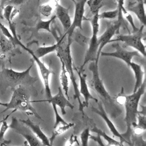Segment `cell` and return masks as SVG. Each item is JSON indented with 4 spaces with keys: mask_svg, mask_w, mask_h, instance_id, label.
<instances>
[{
    "mask_svg": "<svg viewBox=\"0 0 146 146\" xmlns=\"http://www.w3.org/2000/svg\"><path fill=\"white\" fill-rule=\"evenodd\" d=\"M112 47L115 48V51L111 52H101L100 55L111 56L118 58L124 61L128 66H129L130 63L132 62V59L134 56H140L139 52L137 50L128 51L121 47L118 43L112 44Z\"/></svg>",
    "mask_w": 146,
    "mask_h": 146,
    "instance_id": "obj_11",
    "label": "cell"
},
{
    "mask_svg": "<svg viewBox=\"0 0 146 146\" xmlns=\"http://www.w3.org/2000/svg\"><path fill=\"white\" fill-rule=\"evenodd\" d=\"M56 1H58V2H59V0H56ZM71 1H72V2H74V3H75V0H71Z\"/></svg>",
    "mask_w": 146,
    "mask_h": 146,
    "instance_id": "obj_40",
    "label": "cell"
},
{
    "mask_svg": "<svg viewBox=\"0 0 146 146\" xmlns=\"http://www.w3.org/2000/svg\"><path fill=\"white\" fill-rule=\"evenodd\" d=\"M56 2V0H51L50 2L40 5L39 7V11L41 15L44 17L50 16L54 10L55 4Z\"/></svg>",
    "mask_w": 146,
    "mask_h": 146,
    "instance_id": "obj_22",
    "label": "cell"
},
{
    "mask_svg": "<svg viewBox=\"0 0 146 146\" xmlns=\"http://www.w3.org/2000/svg\"><path fill=\"white\" fill-rule=\"evenodd\" d=\"M10 128L14 130L17 133L22 135L26 140V141L29 143L30 145L35 146L42 145L38 139L32 133L27 126H23L18 123V120L15 117H13L11 124L9 125Z\"/></svg>",
    "mask_w": 146,
    "mask_h": 146,
    "instance_id": "obj_12",
    "label": "cell"
},
{
    "mask_svg": "<svg viewBox=\"0 0 146 146\" xmlns=\"http://www.w3.org/2000/svg\"><path fill=\"white\" fill-rule=\"evenodd\" d=\"M74 126V123H67L66 124H64V125L62 124V126H59L58 128H56L55 129V131L53 132L51 137L50 138H49L51 145L52 143L54 141V140L55 139V138L56 136L63 133L64 132H66L67 130H68L71 128L73 127Z\"/></svg>",
    "mask_w": 146,
    "mask_h": 146,
    "instance_id": "obj_26",
    "label": "cell"
},
{
    "mask_svg": "<svg viewBox=\"0 0 146 146\" xmlns=\"http://www.w3.org/2000/svg\"><path fill=\"white\" fill-rule=\"evenodd\" d=\"M145 0H141L133 2H129L125 6L127 10L135 14L140 23L144 26H145Z\"/></svg>",
    "mask_w": 146,
    "mask_h": 146,
    "instance_id": "obj_17",
    "label": "cell"
},
{
    "mask_svg": "<svg viewBox=\"0 0 146 146\" xmlns=\"http://www.w3.org/2000/svg\"><path fill=\"white\" fill-rule=\"evenodd\" d=\"M0 18H3V17H2V14L1 13V9H0Z\"/></svg>",
    "mask_w": 146,
    "mask_h": 146,
    "instance_id": "obj_39",
    "label": "cell"
},
{
    "mask_svg": "<svg viewBox=\"0 0 146 146\" xmlns=\"http://www.w3.org/2000/svg\"><path fill=\"white\" fill-rule=\"evenodd\" d=\"M98 62L96 60L90 62L88 66L90 71L92 74V78L90 81L91 88L94 90L98 96L106 103L110 104L111 106H114V100L106 90L104 85L100 78L99 73Z\"/></svg>",
    "mask_w": 146,
    "mask_h": 146,
    "instance_id": "obj_5",
    "label": "cell"
},
{
    "mask_svg": "<svg viewBox=\"0 0 146 146\" xmlns=\"http://www.w3.org/2000/svg\"><path fill=\"white\" fill-rule=\"evenodd\" d=\"M98 14L92 15V18H90L88 19L92 26V34L91 38L90 39L88 47L84 56L83 63L80 68V71H82V69L87 63L91 61H95L96 58V55L99 48L98 34L99 29V18L98 17Z\"/></svg>",
    "mask_w": 146,
    "mask_h": 146,
    "instance_id": "obj_6",
    "label": "cell"
},
{
    "mask_svg": "<svg viewBox=\"0 0 146 146\" xmlns=\"http://www.w3.org/2000/svg\"><path fill=\"white\" fill-rule=\"evenodd\" d=\"M7 103H3V102H0V106H3L4 107H6L7 106Z\"/></svg>",
    "mask_w": 146,
    "mask_h": 146,
    "instance_id": "obj_38",
    "label": "cell"
},
{
    "mask_svg": "<svg viewBox=\"0 0 146 146\" xmlns=\"http://www.w3.org/2000/svg\"><path fill=\"white\" fill-rule=\"evenodd\" d=\"M66 36V34L64 33V35L60 38V43L56 48V55L59 58L60 62L64 64V67L68 74L70 80L73 85L74 95V99L78 100L79 103V110L81 111L84 116V107L83 106L82 102L80 99V94L79 92V90L76 82V78L73 71V59L71 54V44L72 42V37L67 36V40L65 41L64 38Z\"/></svg>",
    "mask_w": 146,
    "mask_h": 146,
    "instance_id": "obj_2",
    "label": "cell"
},
{
    "mask_svg": "<svg viewBox=\"0 0 146 146\" xmlns=\"http://www.w3.org/2000/svg\"><path fill=\"white\" fill-rule=\"evenodd\" d=\"M52 104V107L54 112V114H55V124L54 125V128L55 129L60 124H62L63 125L64 124H66L68 123H67L62 117V116L59 114L58 110H57V106H56L55 104L54 103H51Z\"/></svg>",
    "mask_w": 146,
    "mask_h": 146,
    "instance_id": "obj_31",
    "label": "cell"
},
{
    "mask_svg": "<svg viewBox=\"0 0 146 146\" xmlns=\"http://www.w3.org/2000/svg\"><path fill=\"white\" fill-rule=\"evenodd\" d=\"M33 66L31 64L26 70L23 71H17L12 68H3L1 71L2 77L7 82V86L14 88L18 86L33 87L38 80L36 77L30 75V70Z\"/></svg>",
    "mask_w": 146,
    "mask_h": 146,
    "instance_id": "obj_4",
    "label": "cell"
},
{
    "mask_svg": "<svg viewBox=\"0 0 146 146\" xmlns=\"http://www.w3.org/2000/svg\"><path fill=\"white\" fill-rule=\"evenodd\" d=\"M61 63V71L60 74V81L61 84V88L67 98L70 100L69 95H68V85L69 82L68 80V77L67 75V71L64 67V64L60 62Z\"/></svg>",
    "mask_w": 146,
    "mask_h": 146,
    "instance_id": "obj_21",
    "label": "cell"
},
{
    "mask_svg": "<svg viewBox=\"0 0 146 146\" xmlns=\"http://www.w3.org/2000/svg\"><path fill=\"white\" fill-rule=\"evenodd\" d=\"M98 104V108H95L94 107H92L91 108L92 111H93L94 112L96 113V114H98V115H99L106 122L107 127H108L109 129L110 130V131L111 132V133H112L113 136L115 137H117L119 140H120V142L122 144H123V143H127L128 144H131L130 143H129L127 140H126L121 135V133H119V132L117 131V129H116V128L115 127L114 124L112 123V121L110 119L109 117L108 116L106 111L104 110L102 104L101 103H97Z\"/></svg>",
    "mask_w": 146,
    "mask_h": 146,
    "instance_id": "obj_13",
    "label": "cell"
},
{
    "mask_svg": "<svg viewBox=\"0 0 146 146\" xmlns=\"http://www.w3.org/2000/svg\"><path fill=\"white\" fill-rule=\"evenodd\" d=\"M54 11L56 18H58L66 32L70 28L72 23L69 14V9L64 7L57 1L55 4Z\"/></svg>",
    "mask_w": 146,
    "mask_h": 146,
    "instance_id": "obj_16",
    "label": "cell"
},
{
    "mask_svg": "<svg viewBox=\"0 0 146 146\" xmlns=\"http://www.w3.org/2000/svg\"><path fill=\"white\" fill-rule=\"evenodd\" d=\"M69 100H68L65 96L61 87L59 86L58 88V92L55 95L52 96L50 99L42 101H46L49 103L55 104L56 106H58L60 108L62 115H65L66 113L65 110L66 107H68L71 109H73L74 107Z\"/></svg>",
    "mask_w": 146,
    "mask_h": 146,
    "instance_id": "obj_14",
    "label": "cell"
},
{
    "mask_svg": "<svg viewBox=\"0 0 146 146\" xmlns=\"http://www.w3.org/2000/svg\"><path fill=\"white\" fill-rule=\"evenodd\" d=\"M117 2V8L118 9L119 13L120 11V10L124 7V2L125 0H115Z\"/></svg>",
    "mask_w": 146,
    "mask_h": 146,
    "instance_id": "obj_37",
    "label": "cell"
},
{
    "mask_svg": "<svg viewBox=\"0 0 146 146\" xmlns=\"http://www.w3.org/2000/svg\"><path fill=\"white\" fill-rule=\"evenodd\" d=\"M72 38H74V39L82 46H86L88 44L90 39V38L84 36L80 32H74Z\"/></svg>",
    "mask_w": 146,
    "mask_h": 146,
    "instance_id": "obj_29",
    "label": "cell"
},
{
    "mask_svg": "<svg viewBox=\"0 0 146 146\" xmlns=\"http://www.w3.org/2000/svg\"><path fill=\"white\" fill-rule=\"evenodd\" d=\"M90 131H91L92 132H95L96 133H98L100 135L101 137H103L108 143L107 145H120V146L123 145V144H122L120 141H117V140H115L112 137H110L104 131L96 127H94L90 129Z\"/></svg>",
    "mask_w": 146,
    "mask_h": 146,
    "instance_id": "obj_23",
    "label": "cell"
},
{
    "mask_svg": "<svg viewBox=\"0 0 146 146\" xmlns=\"http://www.w3.org/2000/svg\"><path fill=\"white\" fill-rule=\"evenodd\" d=\"M87 0H78L75 1V11L73 21L70 28L64 33L66 36L72 37V34L76 29L82 30V22L84 20V11L85 5Z\"/></svg>",
    "mask_w": 146,
    "mask_h": 146,
    "instance_id": "obj_10",
    "label": "cell"
},
{
    "mask_svg": "<svg viewBox=\"0 0 146 146\" xmlns=\"http://www.w3.org/2000/svg\"><path fill=\"white\" fill-rule=\"evenodd\" d=\"M119 14V11L117 8L115 10L106 11L101 13L98 14V17L100 19H114L117 18Z\"/></svg>",
    "mask_w": 146,
    "mask_h": 146,
    "instance_id": "obj_30",
    "label": "cell"
},
{
    "mask_svg": "<svg viewBox=\"0 0 146 146\" xmlns=\"http://www.w3.org/2000/svg\"><path fill=\"white\" fill-rule=\"evenodd\" d=\"M14 44L15 45H19L23 49H24L25 50H26L27 52H28L33 57V60L36 62L38 67V70L39 71V73L40 75L42 78L43 82V84H44V91H45V94L46 96L47 99H50L51 96H52V94H51V88H50V82H49V80H50V76L51 74H54V72L51 70L49 68H47L46 65L44 64V63H43L41 60L40 59V58H37L34 54L33 51H32L31 49H30L29 48L26 47L19 40V38H17L15 40V42H14Z\"/></svg>",
    "mask_w": 146,
    "mask_h": 146,
    "instance_id": "obj_8",
    "label": "cell"
},
{
    "mask_svg": "<svg viewBox=\"0 0 146 146\" xmlns=\"http://www.w3.org/2000/svg\"><path fill=\"white\" fill-rule=\"evenodd\" d=\"M10 115V114H9L7 116H6L5 118L3 119V120H1V125L0 127V144L5 145L6 144H8L10 143V141L6 140L4 138L5 135L6 133V132L7 130L10 128L9 125L7 123V119L9 117V116Z\"/></svg>",
    "mask_w": 146,
    "mask_h": 146,
    "instance_id": "obj_25",
    "label": "cell"
},
{
    "mask_svg": "<svg viewBox=\"0 0 146 146\" xmlns=\"http://www.w3.org/2000/svg\"><path fill=\"white\" fill-rule=\"evenodd\" d=\"M56 18L55 15H53L50 19L47 20V21H43V20H39L36 26V29L37 31L40 30H44L46 31H47L48 33H52V31L50 29V25L52 21L55 20Z\"/></svg>",
    "mask_w": 146,
    "mask_h": 146,
    "instance_id": "obj_27",
    "label": "cell"
},
{
    "mask_svg": "<svg viewBox=\"0 0 146 146\" xmlns=\"http://www.w3.org/2000/svg\"><path fill=\"white\" fill-rule=\"evenodd\" d=\"M19 121L21 122L22 124L27 126L33 132V134L39 139L42 144L44 145H50L51 143L50 141L49 138L47 136V135L42 131L41 128L39 127L38 124H35L34 122L31 120L29 118L27 119H19Z\"/></svg>",
    "mask_w": 146,
    "mask_h": 146,
    "instance_id": "obj_18",
    "label": "cell"
},
{
    "mask_svg": "<svg viewBox=\"0 0 146 146\" xmlns=\"http://www.w3.org/2000/svg\"><path fill=\"white\" fill-rule=\"evenodd\" d=\"M145 26L142 25L136 31L127 35H118L116 39H111L110 43L115 41H121L127 46H130L139 51L143 56H145V46L143 43V37L145 33L143 30Z\"/></svg>",
    "mask_w": 146,
    "mask_h": 146,
    "instance_id": "obj_7",
    "label": "cell"
},
{
    "mask_svg": "<svg viewBox=\"0 0 146 146\" xmlns=\"http://www.w3.org/2000/svg\"><path fill=\"white\" fill-rule=\"evenodd\" d=\"M136 119H137V124L136 123V125L133 127L139 128H140V129H141L143 131L145 130V129H146V127H145V123H146L145 115L138 113V114L137 115Z\"/></svg>",
    "mask_w": 146,
    "mask_h": 146,
    "instance_id": "obj_33",
    "label": "cell"
},
{
    "mask_svg": "<svg viewBox=\"0 0 146 146\" xmlns=\"http://www.w3.org/2000/svg\"><path fill=\"white\" fill-rule=\"evenodd\" d=\"M1 121H0V123H1Z\"/></svg>",
    "mask_w": 146,
    "mask_h": 146,
    "instance_id": "obj_42",
    "label": "cell"
},
{
    "mask_svg": "<svg viewBox=\"0 0 146 146\" xmlns=\"http://www.w3.org/2000/svg\"><path fill=\"white\" fill-rule=\"evenodd\" d=\"M96 134H97L96 136H94V135H90L89 139H90L91 140H93L95 141H96L99 145H103V146L105 144L103 143V141L102 140V139H101V136H100V135L98 134V133H96Z\"/></svg>",
    "mask_w": 146,
    "mask_h": 146,
    "instance_id": "obj_35",
    "label": "cell"
},
{
    "mask_svg": "<svg viewBox=\"0 0 146 146\" xmlns=\"http://www.w3.org/2000/svg\"><path fill=\"white\" fill-rule=\"evenodd\" d=\"M76 72L78 73L79 78V82H80V88L79 92L80 95H82L84 98V101L82 102L83 107H88L89 100L91 99L96 102V103L98 102V100L94 97L92 94L88 90L87 83V75L84 73H82V71H78L76 70Z\"/></svg>",
    "mask_w": 146,
    "mask_h": 146,
    "instance_id": "obj_15",
    "label": "cell"
},
{
    "mask_svg": "<svg viewBox=\"0 0 146 146\" xmlns=\"http://www.w3.org/2000/svg\"><path fill=\"white\" fill-rule=\"evenodd\" d=\"M145 82L144 80L139 88L135 92H133V94L128 95H121L117 96L116 98V100L119 103L124 105L125 111L124 120L126 124L127 129L125 133L121 134L131 144V136L132 135V127L137 123L136 117L139 113L138 105L142 95L145 92Z\"/></svg>",
    "mask_w": 146,
    "mask_h": 146,
    "instance_id": "obj_1",
    "label": "cell"
},
{
    "mask_svg": "<svg viewBox=\"0 0 146 146\" xmlns=\"http://www.w3.org/2000/svg\"><path fill=\"white\" fill-rule=\"evenodd\" d=\"M90 129L89 128H86L80 133V137L81 140V144L83 146H87L88 143V139L90 136Z\"/></svg>",
    "mask_w": 146,
    "mask_h": 146,
    "instance_id": "obj_34",
    "label": "cell"
},
{
    "mask_svg": "<svg viewBox=\"0 0 146 146\" xmlns=\"http://www.w3.org/2000/svg\"><path fill=\"white\" fill-rule=\"evenodd\" d=\"M136 1H141V0H135Z\"/></svg>",
    "mask_w": 146,
    "mask_h": 146,
    "instance_id": "obj_41",
    "label": "cell"
},
{
    "mask_svg": "<svg viewBox=\"0 0 146 146\" xmlns=\"http://www.w3.org/2000/svg\"><path fill=\"white\" fill-rule=\"evenodd\" d=\"M14 46L11 42L8 39L3 35L0 34V50L1 52L6 53L10 51L12 48V46Z\"/></svg>",
    "mask_w": 146,
    "mask_h": 146,
    "instance_id": "obj_28",
    "label": "cell"
},
{
    "mask_svg": "<svg viewBox=\"0 0 146 146\" xmlns=\"http://www.w3.org/2000/svg\"><path fill=\"white\" fill-rule=\"evenodd\" d=\"M30 96L25 86H17L14 88L10 100L7 103L5 110L0 113L11 109L13 110L11 113L16 111H20L26 113L27 115H34L36 118L42 120V117L32 106L31 103H33V101L30 100Z\"/></svg>",
    "mask_w": 146,
    "mask_h": 146,
    "instance_id": "obj_3",
    "label": "cell"
},
{
    "mask_svg": "<svg viewBox=\"0 0 146 146\" xmlns=\"http://www.w3.org/2000/svg\"><path fill=\"white\" fill-rule=\"evenodd\" d=\"M121 25V23L117 20L114 22H107L105 31L98 38L99 48L95 60L96 61L99 62L100 52H102V49L106 44L110 43V40L112 39V37L115 35V34L119 30V29Z\"/></svg>",
    "mask_w": 146,
    "mask_h": 146,
    "instance_id": "obj_9",
    "label": "cell"
},
{
    "mask_svg": "<svg viewBox=\"0 0 146 146\" xmlns=\"http://www.w3.org/2000/svg\"><path fill=\"white\" fill-rule=\"evenodd\" d=\"M60 38L57 40L56 43L51 46H42L39 47L35 51H33L34 55L38 58H40L52 52H55L56 48L60 43Z\"/></svg>",
    "mask_w": 146,
    "mask_h": 146,
    "instance_id": "obj_20",
    "label": "cell"
},
{
    "mask_svg": "<svg viewBox=\"0 0 146 146\" xmlns=\"http://www.w3.org/2000/svg\"><path fill=\"white\" fill-rule=\"evenodd\" d=\"M28 0H9L6 4L11 5L13 6H18L22 5L27 1Z\"/></svg>",
    "mask_w": 146,
    "mask_h": 146,
    "instance_id": "obj_36",
    "label": "cell"
},
{
    "mask_svg": "<svg viewBox=\"0 0 146 146\" xmlns=\"http://www.w3.org/2000/svg\"><path fill=\"white\" fill-rule=\"evenodd\" d=\"M14 7V6H13V5H9V4H7L3 8L2 17L3 18H5L7 21L8 23L11 22V13H12Z\"/></svg>",
    "mask_w": 146,
    "mask_h": 146,
    "instance_id": "obj_32",
    "label": "cell"
},
{
    "mask_svg": "<svg viewBox=\"0 0 146 146\" xmlns=\"http://www.w3.org/2000/svg\"><path fill=\"white\" fill-rule=\"evenodd\" d=\"M128 67H129L132 69L134 73L135 83L133 92H135L143 83V75H144V71H143L141 65L135 63L134 62H131Z\"/></svg>",
    "mask_w": 146,
    "mask_h": 146,
    "instance_id": "obj_19",
    "label": "cell"
},
{
    "mask_svg": "<svg viewBox=\"0 0 146 146\" xmlns=\"http://www.w3.org/2000/svg\"><path fill=\"white\" fill-rule=\"evenodd\" d=\"M86 3L92 15L99 13L100 9L104 6L103 0H87Z\"/></svg>",
    "mask_w": 146,
    "mask_h": 146,
    "instance_id": "obj_24",
    "label": "cell"
}]
</instances>
